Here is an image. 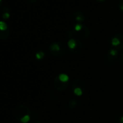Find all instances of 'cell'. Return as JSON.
Listing matches in <instances>:
<instances>
[{
    "label": "cell",
    "instance_id": "cell-17",
    "mask_svg": "<svg viewBox=\"0 0 123 123\" xmlns=\"http://www.w3.org/2000/svg\"><path fill=\"white\" fill-rule=\"evenodd\" d=\"M1 6H2V2H0V7H1Z\"/></svg>",
    "mask_w": 123,
    "mask_h": 123
},
{
    "label": "cell",
    "instance_id": "cell-11",
    "mask_svg": "<svg viewBox=\"0 0 123 123\" xmlns=\"http://www.w3.org/2000/svg\"><path fill=\"white\" fill-rule=\"evenodd\" d=\"M75 20L78 22H83L84 20L83 15H82V14H77V15L75 17Z\"/></svg>",
    "mask_w": 123,
    "mask_h": 123
},
{
    "label": "cell",
    "instance_id": "cell-15",
    "mask_svg": "<svg viewBox=\"0 0 123 123\" xmlns=\"http://www.w3.org/2000/svg\"><path fill=\"white\" fill-rule=\"evenodd\" d=\"M28 1L30 2V3H35V2H36L38 0H28Z\"/></svg>",
    "mask_w": 123,
    "mask_h": 123
},
{
    "label": "cell",
    "instance_id": "cell-19",
    "mask_svg": "<svg viewBox=\"0 0 123 123\" xmlns=\"http://www.w3.org/2000/svg\"><path fill=\"white\" fill-rule=\"evenodd\" d=\"M0 2H2V0H0Z\"/></svg>",
    "mask_w": 123,
    "mask_h": 123
},
{
    "label": "cell",
    "instance_id": "cell-9",
    "mask_svg": "<svg viewBox=\"0 0 123 123\" xmlns=\"http://www.w3.org/2000/svg\"><path fill=\"white\" fill-rule=\"evenodd\" d=\"M45 54H44V52L43 51H38L36 54V58L38 59V60H41L42 59L43 57H44Z\"/></svg>",
    "mask_w": 123,
    "mask_h": 123
},
{
    "label": "cell",
    "instance_id": "cell-2",
    "mask_svg": "<svg viewBox=\"0 0 123 123\" xmlns=\"http://www.w3.org/2000/svg\"><path fill=\"white\" fill-rule=\"evenodd\" d=\"M59 79L61 82L62 83H66L69 80V76L67 74L62 73L59 75Z\"/></svg>",
    "mask_w": 123,
    "mask_h": 123
},
{
    "label": "cell",
    "instance_id": "cell-12",
    "mask_svg": "<svg viewBox=\"0 0 123 123\" xmlns=\"http://www.w3.org/2000/svg\"><path fill=\"white\" fill-rule=\"evenodd\" d=\"M10 12L8 11L4 12V14H2V18L4 20H7L8 18H10Z\"/></svg>",
    "mask_w": 123,
    "mask_h": 123
},
{
    "label": "cell",
    "instance_id": "cell-6",
    "mask_svg": "<svg viewBox=\"0 0 123 123\" xmlns=\"http://www.w3.org/2000/svg\"><path fill=\"white\" fill-rule=\"evenodd\" d=\"M30 119H31V117H30V115H28V114H25V115H24L23 117H22L21 118H20V122H22V123H28L29 121H30Z\"/></svg>",
    "mask_w": 123,
    "mask_h": 123
},
{
    "label": "cell",
    "instance_id": "cell-14",
    "mask_svg": "<svg viewBox=\"0 0 123 123\" xmlns=\"http://www.w3.org/2000/svg\"><path fill=\"white\" fill-rule=\"evenodd\" d=\"M119 7L120 9V10L123 11V0H121L119 3Z\"/></svg>",
    "mask_w": 123,
    "mask_h": 123
},
{
    "label": "cell",
    "instance_id": "cell-4",
    "mask_svg": "<svg viewBox=\"0 0 123 123\" xmlns=\"http://www.w3.org/2000/svg\"><path fill=\"white\" fill-rule=\"evenodd\" d=\"M50 49L52 51H60V46H59V45L58 43H53V44L51 45Z\"/></svg>",
    "mask_w": 123,
    "mask_h": 123
},
{
    "label": "cell",
    "instance_id": "cell-18",
    "mask_svg": "<svg viewBox=\"0 0 123 123\" xmlns=\"http://www.w3.org/2000/svg\"><path fill=\"white\" fill-rule=\"evenodd\" d=\"M98 1H104V0H98Z\"/></svg>",
    "mask_w": 123,
    "mask_h": 123
},
{
    "label": "cell",
    "instance_id": "cell-10",
    "mask_svg": "<svg viewBox=\"0 0 123 123\" xmlns=\"http://www.w3.org/2000/svg\"><path fill=\"white\" fill-rule=\"evenodd\" d=\"M84 27L81 25V24H80V23H78V24H76L75 25V31H76V32H80V31H81L82 30H83V28Z\"/></svg>",
    "mask_w": 123,
    "mask_h": 123
},
{
    "label": "cell",
    "instance_id": "cell-8",
    "mask_svg": "<svg viewBox=\"0 0 123 123\" xmlns=\"http://www.w3.org/2000/svg\"><path fill=\"white\" fill-rule=\"evenodd\" d=\"M73 92H74V94L75 96H80L83 95V91H82V89L80 88H78H78H75L74 89Z\"/></svg>",
    "mask_w": 123,
    "mask_h": 123
},
{
    "label": "cell",
    "instance_id": "cell-16",
    "mask_svg": "<svg viewBox=\"0 0 123 123\" xmlns=\"http://www.w3.org/2000/svg\"><path fill=\"white\" fill-rule=\"evenodd\" d=\"M120 122L121 123H123V116H122L121 118H120Z\"/></svg>",
    "mask_w": 123,
    "mask_h": 123
},
{
    "label": "cell",
    "instance_id": "cell-7",
    "mask_svg": "<svg viewBox=\"0 0 123 123\" xmlns=\"http://www.w3.org/2000/svg\"><path fill=\"white\" fill-rule=\"evenodd\" d=\"M7 25L4 21H0V31H7Z\"/></svg>",
    "mask_w": 123,
    "mask_h": 123
},
{
    "label": "cell",
    "instance_id": "cell-1",
    "mask_svg": "<svg viewBox=\"0 0 123 123\" xmlns=\"http://www.w3.org/2000/svg\"><path fill=\"white\" fill-rule=\"evenodd\" d=\"M68 46L70 49H75L77 46V42L74 38H71L68 42Z\"/></svg>",
    "mask_w": 123,
    "mask_h": 123
},
{
    "label": "cell",
    "instance_id": "cell-13",
    "mask_svg": "<svg viewBox=\"0 0 123 123\" xmlns=\"http://www.w3.org/2000/svg\"><path fill=\"white\" fill-rule=\"evenodd\" d=\"M109 54L113 56H116L117 54V51L115 50V49H111L109 51Z\"/></svg>",
    "mask_w": 123,
    "mask_h": 123
},
{
    "label": "cell",
    "instance_id": "cell-3",
    "mask_svg": "<svg viewBox=\"0 0 123 123\" xmlns=\"http://www.w3.org/2000/svg\"><path fill=\"white\" fill-rule=\"evenodd\" d=\"M10 36V31L7 30L6 31H0V39H7Z\"/></svg>",
    "mask_w": 123,
    "mask_h": 123
},
{
    "label": "cell",
    "instance_id": "cell-5",
    "mask_svg": "<svg viewBox=\"0 0 123 123\" xmlns=\"http://www.w3.org/2000/svg\"><path fill=\"white\" fill-rule=\"evenodd\" d=\"M121 43L120 40L117 38V37H114L111 39V45L114 46H118L119 44Z\"/></svg>",
    "mask_w": 123,
    "mask_h": 123
}]
</instances>
